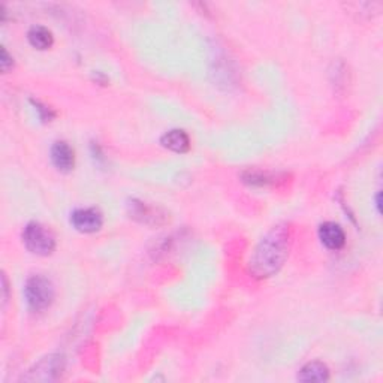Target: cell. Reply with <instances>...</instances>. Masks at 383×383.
<instances>
[{
	"label": "cell",
	"mask_w": 383,
	"mask_h": 383,
	"mask_svg": "<svg viewBox=\"0 0 383 383\" xmlns=\"http://www.w3.org/2000/svg\"><path fill=\"white\" fill-rule=\"evenodd\" d=\"M56 295V289L51 280L44 275H32L27 278L25 286L26 303L33 311H42L48 309Z\"/></svg>",
	"instance_id": "2"
},
{
	"label": "cell",
	"mask_w": 383,
	"mask_h": 383,
	"mask_svg": "<svg viewBox=\"0 0 383 383\" xmlns=\"http://www.w3.org/2000/svg\"><path fill=\"white\" fill-rule=\"evenodd\" d=\"M292 245V231L289 225H277L254 249L249 261L250 273L258 278L271 277L285 265Z\"/></svg>",
	"instance_id": "1"
},
{
	"label": "cell",
	"mask_w": 383,
	"mask_h": 383,
	"mask_svg": "<svg viewBox=\"0 0 383 383\" xmlns=\"http://www.w3.org/2000/svg\"><path fill=\"white\" fill-rule=\"evenodd\" d=\"M129 213H131V217L139 220V222L143 223H150V220H153L155 223H157V217H159L157 210L145 205L144 202L132 201L129 204Z\"/></svg>",
	"instance_id": "11"
},
{
	"label": "cell",
	"mask_w": 383,
	"mask_h": 383,
	"mask_svg": "<svg viewBox=\"0 0 383 383\" xmlns=\"http://www.w3.org/2000/svg\"><path fill=\"white\" fill-rule=\"evenodd\" d=\"M2 282H4V303H6L8 301V282H6L5 274L2 275Z\"/></svg>",
	"instance_id": "13"
},
{
	"label": "cell",
	"mask_w": 383,
	"mask_h": 383,
	"mask_svg": "<svg viewBox=\"0 0 383 383\" xmlns=\"http://www.w3.org/2000/svg\"><path fill=\"white\" fill-rule=\"evenodd\" d=\"M330 379V368L320 361H313L306 364L299 370V382H327Z\"/></svg>",
	"instance_id": "9"
},
{
	"label": "cell",
	"mask_w": 383,
	"mask_h": 383,
	"mask_svg": "<svg viewBox=\"0 0 383 383\" xmlns=\"http://www.w3.org/2000/svg\"><path fill=\"white\" fill-rule=\"evenodd\" d=\"M14 66V59L13 56H9L6 48H2V56H0V67H2V72H8L9 69H13Z\"/></svg>",
	"instance_id": "12"
},
{
	"label": "cell",
	"mask_w": 383,
	"mask_h": 383,
	"mask_svg": "<svg viewBox=\"0 0 383 383\" xmlns=\"http://www.w3.org/2000/svg\"><path fill=\"white\" fill-rule=\"evenodd\" d=\"M162 145L174 153H186L190 148V138L181 129H172L160 139Z\"/></svg>",
	"instance_id": "8"
},
{
	"label": "cell",
	"mask_w": 383,
	"mask_h": 383,
	"mask_svg": "<svg viewBox=\"0 0 383 383\" xmlns=\"http://www.w3.org/2000/svg\"><path fill=\"white\" fill-rule=\"evenodd\" d=\"M71 225L81 234H95L103 225V216L98 208H78L71 214Z\"/></svg>",
	"instance_id": "4"
},
{
	"label": "cell",
	"mask_w": 383,
	"mask_h": 383,
	"mask_svg": "<svg viewBox=\"0 0 383 383\" xmlns=\"http://www.w3.org/2000/svg\"><path fill=\"white\" fill-rule=\"evenodd\" d=\"M63 368H65L63 356L50 355L34 365V370L32 371L34 376L30 377V380H44V382L54 380L57 377H60Z\"/></svg>",
	"instance_id": "5"
},
{
	"label": "cell",
	"mask_w": 383,
	"mask_h": 383,
	"mask_svg": "<svg viewBox=\"0 0 383 383\" xmlns=\"http://www.w3.org/2000/svg\"><path fill=\"white\" fill-rule=\"evenodd\" d=\"M51 162L60 172H71L75 167L74 148L65 141H57L51 147Z\"/></svg>",
	"instance_id": "7"
},
{
	"label": "cell",
	"mask_w": 383,
	"mask_h": 383,
	"mask_svg": "<svg viewBox=\"0 0 383 383\" xmlns=\"http://www.w3.org/2000/svg\"><path fill=\"white\" fill-rule=\"evenodd\" d=\"M27 39L33 48L41 50V51L51 48L54 42L53 33L44 26H33L27 33Z\"/></svg>",
	"instance_id": "10"
},
{
	"label": "cell",
	"mask_w": 383,
	"mask_h": 383,
	"mask_svg": "<svg viewBox=\"0 0 383 383\" xmlns=\"http://www.w3.org/2000/svg\"><path fill=\"white\" fill-rule=\"evenodd\" d=\"M22 242L26 249L38 257H48L56 249V237L53 232L38 223L30 222L22 231Z\"/></svg>",
	"instance_id": "3"
},
{
	"label": "cell",
	"mask_w": 383,
	"mask_h": 383,
	"mask_svg": "<svg viewBox=\"0 0 383 383\" xmlns=\"http://www.w3.org/2000/svg\"><path fill=\"white\" fill-rule=\"evenodd\" d=\"M319 240L330 250H340L346 245V234L340 225L334 222H325L319 226Z\"/></svg>",
	"instance_id": "6"
}]
</instances>
